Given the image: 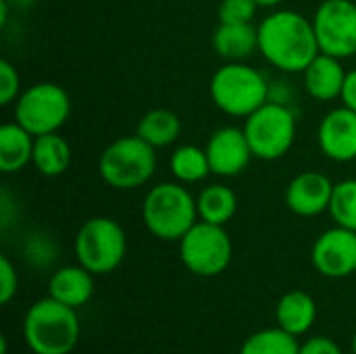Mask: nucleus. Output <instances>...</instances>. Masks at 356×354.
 Returning <instances> with one entry per match:
<instances>
[{"label": "nucleus", "mask_w": 356, "mask_h": 354, "mask_svg": "<svg viewBox=\"0 0 356 354\" xmlns=\"http://www.w3.org/2000/svg\"><path fill=\"white\" fill-rule=\"evenodd\" d=\"M259 52L284 73H302L321 52L313 21L292 8L269 13L259 25Z\"/></svg>", "instance_id": "nucleus-1"}, {"label": "nucleus", "mask_w": 356, "mask_h": 354, "mask_svg": "<svg viewBox=\"0 0 356 354\" xmlns=\"http://www.w3.org/2000/svg\"><path fill=\"white\" fill-rule=\"evenodd\" d=\"M79 317L75 309L52 296L31 305L23 317V340L33 354H69L79 342Z\"/></svg>", "instance_id": "nucleus-2"}, {"label": "nucleus", "mask_w": 356, "mask_h": 354, "mask_svg": "<svg viewBox=\"0 0 356 354\" xmlns=\"http://www.w3.org/2000/svg\"><path fill=\"white\" fill-rule=\"evenodd\" d=\"M142 221L154 238L179 242L198 221L196 198L181 182L156 184L144 196Z\"/></svg>", "instance_id": "nucleus-3"}, {"label": "nucleus", "mask_w": 356, "mask_h": 354, "mask_svg": "<svg viewBox=\"0 0 356 354\" xmlns=\"http://www.w3.org/2000/svg\"><path fill=\"white\" fill-rule=\"evenodd\" d=\"M269 86L271 83L259 69L244 61H232L213 73L209 92L221 113L246 119L269 102Z\"/></svg>", "instance_id": "nucleus-4"}, {"label": "nucleus", "mask_w": 356, "mask_h": 354, "mask_svg": "<svg viewBox=\"0 0 356 354\" xmlns=\"http://www.w3.org/2000/svg\"><path fill=\"white\" fill-rule=\"evenodd\" d=\"M156 171V152L138 134L111 142L98 161L102 182L115 190H136L150 182Z\"/></svg>", "instance_id": "nucleus-5"}, {"label": "nucleus", "mask_w": 356, "mask_h": 354, "mask_svg": "<svg viewBox=\"0 0 356 354\" xmlns=\"http://www.w3.org/2000/svg\"><path fill=\"white\" fill-rule=\"evenodd\" d=\"M73 252L81 267L94 275H106L125 259V230L113 217H92L77 230Z\"/></svg>", "instance_id": "nucleus-6"}, {"label": "nucleus", "mask_w": 356, "mask_h": 354, "mask_svg": "<svg viewBox=\"0 0 356 354\" xmlns=\"http://www.w3.org/2000/svg\"><path fill=\"white\" fill-rule=\"evenodd\" d=\"M250 150L261 161H277L290 152L296 140V113L288 104L265 102L244 121Z\"/></svg>", "instance_id": "nucleus-7"}, {"label": "nucleus", "mask_w": 356, "mask_h": 354, "mask_svg": "<svg viewBox=\"0 0 356 354\" xmlns=\"http://www.w3.org/2000/svg\"><path fill=\"white\" fill-rule=\"evenodd\" d=\"M71 115L67 90L54 81H40L23 90L15 102V121L31 136L58 131Z\"/></svg>", "instance_id": "nucleus-8"}, {"label": "nucleus", "mask_w": 356, "mask_h": 354, "mask_svg": "<svg viewBox=\"0 0 356 354\" xmlns=\"http://www.w3.org/2000/svg\"><path fill=\"white\" fill-rule=\"evenodd\" d=\"M179 257L188 271L200 277H215L223 273L234 257V244L225 225L196 221L192 230L179 240Z\"/></svg>", "instance_id": "nucleus-9"}, {"label": "nucleus", "mask_w": 356, "mask_h": 354, "mask_svg": "<svg viewBox=\"0 0 356 354\" xmlns=\"http://www.w3.org/2000/svg\"><path fill=\"white\" fill-rule=\"evenodd\" d=\"M319 50L336 58L356 54V2L323 0L313 15Z\"/></svg>", "instance_id": "nucleus-10"}, {"label": "nucleus", "mask_w": 356, "mask_h": 354, "mask_svg": "<svg viewBox=\"0 0 356 354\" xmlns=\"http://www.w3.org/2000/svg\"><path fill=\"white\" fill-rule=\"evenodd\" d=\"M313 267L332 280L348 277L356 271V232L346 227L325 230L311 248Z\"/></svg>", "instance_id": "nucleus-11"}, {"label": "nucleus", "mask_w": 356, "mask_h": 354, "mask_svg": "<svg viewBox=\"0 0 356 354\" xmlns=\"http://www.w3.org/2000/svg\"><path fill=\"white\" fill-rule=\"evenodd\" d=\"M204 150L211 163V171L219 177L240 175L254 156L244 129L232 125L213 131Z\"/></svg>", "instance_id": "nucleus-12"}, {"label": "nucleus", "mask_w": 356, "mask_h": 354, "mask_svg": "<svg viewBox=\"0 0 356 354\" xmlns=\"http://www.w3.org/2000/svg\"><path fill=\"white\" fill-rule=\"evenodd\" d=\"M321 152L336 163H350L356 159V113L348 106L330 111L317 129Z\"/></svg>", "instance_id": "nucleus-13"}, {"label": "nucleus", "mask_w": 356, "mask_h": 354, "mask_svg": "<svg viewBox=\"0 0 356 354\" xmlns=\"http://www.w3.org/2000/svg\"><path fill=\"white\" fill-rule=\"evenodd\" d=\"M334 186L336 184L319 171H302L288 184L286 204L298 217H317L330 211Z\"/></svg>", "instance_id": "nucleus-14"}, {"label": "nucleus", "mask_w": 356, "mask_h": 354, "mask_svg": "<svg viewBox=\"0 0 356 354\" xmlns=\"http://www.w3.org/2000/svg\"><path fill=\"white\" fill-rule=\"evenodd\" d=\"M346 73L342 67V58L330 56L319 52L309 67L302 71V79H305V90L311 98L319 100V102H330L340 98L344 81H346Z\"/></svg>", "instance_id": "nucleus-15"}, {"label": "nucleus", "mask_w": 356, "mask_h": 354, "mask_svg": "<svg viewBox=\"0 0 356 354\" xmlns=\"http://www.w3.org/2000/svg\"><path fill=\"white\" fill-rule=\"evenodd\" d=\"M48 296L71 309H79L94 296V273L79 263L60 267L48 282Z\"/></svg>", "instance_id": "nucleus-16"}, {"label": "nucleus", "mask_w": 356, "mask_h": 354, "mask_svg": "<svg viewBox=\"0 0 356 354\" xmlns=\"http://www.w3.org/2000/svg\"><path fill=\"white\" fill-rule=\"evenodd\" d=\"M275 321L282 330L298 336H305L317 321V303L305 290L286 292L275 307Z\"/></svg>", "instance_id": "nucleus-17"}, {"label": "nucleus", "mask_w": 356, "mask_h": 354, "mask_svg": "<svg viewBox=\"0 0 356 354\" xmlns=\"http://www.w3.org/2000/svg\"><path fill=\"white\" fill-rule=\"evenodd\" d=\"M213 48L227 63L246 61L259 50V29L252 23H219L213 33Z\"/></svg>", "instance_id": "nucleus-18"}, {"label": "nucleus", "mask_w": 356, "mask_h": 354, "mask_svg": "<svg viewBox=\"0 0 356 354\" xmlns=\"http://www.w3.org/2000/svg\"><path fill=\"white\" fill-rule=\"evenodd\" d=\"M33 142L35 136H31L17 121L4 123L0 127V171L17 173L29 165L33 159Z\"/></svg>", "instance_id": "nucleus-19"}, {"label": "nucleus", "mask_w": 356, "mask_h": 354, "mask_svg": "<svg viewBox=\"0 0 356 354\" xmlns=\"http://www.w3.org/2000/svg\"><path fill=\"white\" fill-rule=\"evenodd\" d=\"M31 163L42 175L58 177L71 165V146L58 131L38 136L35 142H33V159H31Z\"/></svg>", "instance_id": "nucleus-20"}, {"label": "nucleus", "mask_w": 356, "mask_h": 354, "mask_svg": "<svg viewBox=\"0 0 356 354\" xmlns=\"http://www.w3.org/2000/svg\"><path fill=\"white\" fill-rule=\"evenodd\" d=\"M198 219L215 225H225L234 219L238 211V196L225 184H211L196 196Z\"/></svg>", "instance_id": "nucleus-21"}, {"label": "nucleus", "mask_w": 356, "mask_h": 354, "mask_svg": "<svg viewBox=\"0 0 356 354\" xmlns=\"http://www.w3.org/2000/svg\"><path fill=\"white\" fill-rule=\"evenodd\" d=\"M136 134L144 142H148L152 148H165V146H171L179 138L181 121L169 108H152L140 119Z\"/></svg>", "instance_id": "nucleus-22"}, {"label": "nucleus", "mask_w": 356, "mask_h": 354, "mask_svg": "<svg viewBox=\"0 0 356 354\" xmlns=\"http://www.w3.org/2000/svg\"><path fill=\"white\" fill-rule=\"evenodd\" d=\"M169 167L173 177L181 184H198L213 173L207 150L194 144H184L175 148L169 159Z\"/></svg>", "instance_id": "nucleus-23"}, {"label": "nucleus", "mask_w": 356, "mask_h": 354, "mask_svg": "<svg viewBox=\"0 0 356 354\" xmlns=\"http://www.w3.org/2000/svg\"><path fill=\"white\" fill-rule=\"evenodd\" d=\"M240 354H300V344L294 334L277 328H267L248 336Z\"/></svg>", "instance_id": "nucleus-24"}, {"label": "nucleus", "mask_w": 356, "mask_h": 354, "mask_svg": "<svg viewBox=\"0 0 356 354\" xmlns=\"http://www.w3.org/2000/svg\"><path fill=\"white\" fill-rule=\"evenodd\" d=\"M330 215L336 225L356 232V179H342L334 186Z\"/></svg>", "instance_id": "nucleus-25"}, {"label": "nucleus", "mask_w": 356, "mask_h": 354, "mask_svg": "<svg viewBox=\"0 0 356 354\" xmlns=\"http://www.w3.org/2000/svg\"><path fill=\"white\" fill-rule=\"evenodd\" d=\"M257 8L254 0H221L217 8L219 23H252Z\"/></svg>", "instance_id": "nucleus-26"}, {"label": "nucleus", "mask_w": 356, "mask_h": 354, "mask_svg": "<svg viewBox=\"0 0 356 354\" xmlns=\"http://www.w3.org/2000/svg\"><path fill=\"white\" fill-rule=\"evenodd\" d=\"M21 94V77L13 63L0 61V104L6 106L15 102Z\"/></svg>", "instance_id": "nucleus-27"}, {"label": "nucleus", "mask_w": 356, "mask_h": 354, "mask_svg": "<svg viewBox=\"0 0 356 354\" xmlns=\"http://www.w3.org/2000/svg\"><path fill=\"white\" fill-rule=\"evenodd\" d=\"M17 288H19L17 269H15L13 261L6 255H2L0 257V303L2 305H8L15 298Z\"/></svg>", "instance_id": "nucleus-28"}, {"label": "nucleus", "mask_w": 356, "mask_h": 354, "mask_svg": "<svg viewBox=\"0 0 356 354\" xmlns=\"http://www.w3.org/2000/svg\"><path fill=\"white\" fill-rule=\"evenodd\" d=\"M300 354H344L336 340L327 336H315L300 344Z\"/></svg>", "instance_id": "nucleus-29"}, {"label": "nucleus", "mask_w": 356, "mask_h": 354, "mask_svg": "<svg viewBox=\"0 0 356 354\" xmlns=\"http://www.w3.org/2000/svg\"><path fill=\"white\" fill-rule=\"evenodd\" d=\"M340 100H342L344 106H348L350 111H355L356 113V69L346 73V81H344Z\"/></svg>", "instance_id": "nucleus-30"}, {"label": "nucleus", "mask_w": 356, "mask_h": 354, "mask_svg": "<svg viewBox=\"0 0 356 354\" xmlns=\"http://www.w3.org/2000/svg\"><path fill=\"white\" fill-rule=\"evenodd\" d=\"M8 21V0H0V25H6Z\"/></svg>", "instance_id": "nucleus-31"}, {"label": "nucleus", "mask_w": 356, "mask_h": 354, "mask_svg": "<svg viewBox=\"0 0 356 354\" xmlns=\"http://www.w3.org/2000/svg\"><path fill=\"white\" fill-rule=\"evenodd\" d=\"M259 6H263V8H273V6H277V4H282L284 0H254Z\"/></svg>", "instance_id": "nucleus-32"}, {"label": "nucleus", "mask_w": 356, "mask_h": 354, "mask_svg": "<svg viewBox=\"0 0 356 354\" xmlns=\"http://www.w3.org/2000/svg\"><path fill=\"white\" fill-rule=\"evenodd\" d=\"M353 354H356V334L355 338H353Z\"/></svg>", "instance_id": "nucleus-33"}]
</instances>
